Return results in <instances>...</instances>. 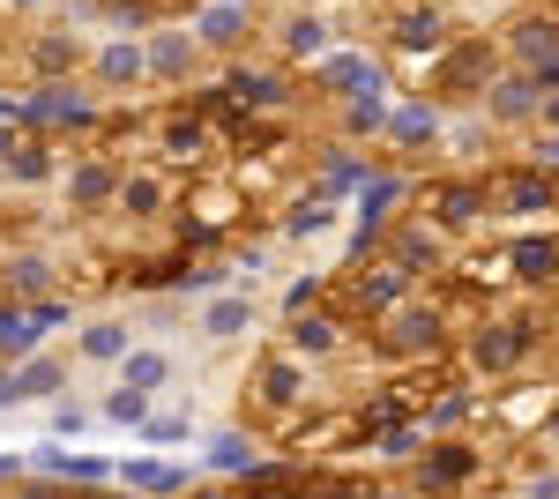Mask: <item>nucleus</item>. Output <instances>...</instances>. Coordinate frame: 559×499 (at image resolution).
Returning <instances> with one entry per match:
<instances>
[{
    "label": "nucleus",
    "mask_w": 559,
    "mask_h": 499,
    "mask_svg": "<svg viewBox=\"0 0 559 499\" xmlns=\"http://www.w3.org/2000/svg\"><path fill=\"white\" fill-rule=\"evenodd\" d=\"M52 313H15V321H0V351H23V343H38V329Z\"/></svg>",
    "instance_id": "f257e3e1"
},
{
    "label": "nucleus",
    "mask_w": 559,
    "mask_h": 499,
    "mask_svg": "<svg viewBox=\"0 0 559 499\" xmlns=\"http://www.w3.org/2000/svg\"><path fill=\"white\" fill-rule=\"evenodd\" d=\"M388 343H395V351H418V343H432V313H403Z\"/></svg>",
    "instance_id": "f03ea898"
},
{
    "label": "nucleus",
    "mask_w": 559,
    "mask_h": 499,
    "mask_svg": "<svg viewBox=\"0 0 559 499\" xmlns=\"http://www.w3.org/2000/svg\"><path fill=\"white\" fill-rule=\"evenodd\" d=\"M455 477H471V455L463 448H440L432 455V485H455Z\"/></svg>",
    "instance_id": "7ed1b4c3"
},
{
    "label": "nucleus",
    "mask_w": 559,
    "mask_h": 499,
    "mask_svg": "<svg viewBox=\"0 0 559 499\" xmlns=\"http://www.w3.org/2000/svg\"><path fill=\"white\" fill-rule=\"evenodd\" d=\"M515 261H522V276H537V284H545V276H559V253L552 247H522Z\"/></svg>",
    "instance_id": "20e7f679"
},
{
    "label": "nucleus",
    "mask_w": 559,
    "mask_h": 499,
    "mask_svg": "<svg viewBox=\"0 0 559 499\" xmlns=\"http://www.w3.org/2000/svg\"><path fill=\"white\" fill-rule=\"evenodd\" d=\"M157 380H165V358H134V366H128V395L157 388Z\"/></svg>",
    "instance_id": "39448f33"
},
{
    "label": "nucleus",
    "mask_w": 559,
    "mask_h": 499,
    "mask_svg": "<svg viewBox=\"0 0 559 499\" xmlns=\"http://www.w3.org/2000/svg\"><path fill=\"white\" fill-rule=\"evenodd\" d=\"M515 351H522V343H515V335H508V329L492 335V343H485V335H477V358H485V366H508V358H515Z\"/></svg>",
    "instance_id": "423d86ee"
},
{
    "label": "nucleus",
    "mask_w": 559,
    "mask_h": 499,
    "mask_svg": "<svg viewBox=\"0 0 559 499\" xmlns=\"http://www.w3.org/2000/svg\"><path fill=\"white\" fill-rule=\"evenodd\" d=\"M329 343H336L329 321H299V351H329Z\"/></svg>",
    "instance_id": "0eeeda50"
},
{
    "label": "nucleus",
    "mask_w": 559,
    "mask_h": 499,
    "mask_svg": "<svg viewBox=\"0 0 559 499\" xmlns=\"http://www.w3.org/2000/svg\"><path fill=\"white\" fill-rule=\"evenodd\" d=\"M31 388H52V366H31L23 380H8V395H31Z\"/></svg>",
    "instance_id": "6e6552de"
},
{
    "label": "nucleus",
    "mask_w": 559,
    "mask_h": 499,
    "mask_svg": "<svg viewBox=\"0 0 559 499\" xmlns=\"http://www.w3.org/2000/svg\"><path fill=\"white\" fill-rule=\"evenodd\" d=\"M239 321H247V306H216V313H210V329H216V335H231Z\"/></svg>",
    "instance_id": "1a4fd4ad"
},
{
    "label": "nucleus",
    "mask_w": 559,
    "mask_h": 499,
    "mask_svg": "<svg viewBox=\"0 0 559 499\" xmlns=\"http://www.w3.org/2000/svg\"><path fill=\"white\" fill-rule=\"evenodd\" d=\"M292 492V477H269V485H254V499H284Z\"/></svg>",
    "instance_id": "9d476101"
}]
</instances>
